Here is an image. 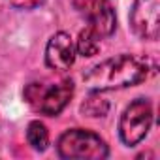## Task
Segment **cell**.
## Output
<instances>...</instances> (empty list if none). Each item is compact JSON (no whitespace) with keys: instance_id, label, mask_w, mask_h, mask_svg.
<instances>
[{"instance_id":"30bf717a","label":"cell","mask_w":160,"mask_h":160,"mask_svg":"<svg viewBox=\"0 0 160 160\" xmlns=\"http://www.w3.org/2000/svg\"><path fill=\"white\" fill-rule=\"evenodd\" d=\"M109 109V102L106 98L100 96L98 91H94L91 96H87V100L81 104V111L87 117H104Z\"/></svg>"},{"instance_id":"5b68a950","label":"cell","mask_w":160,"mask_h":160,"mask_svg":"<svg viewBox=\"0 0 160 160\" xmlns=\"http://www.w3.org/2000/svg\"><path fill=\"white\" fill-rule=\"evenodd\" d=\"M132 30L143 40H156L160 34V0H136L130 12Z\"/></svg>"},{"instance_id":"8992f818","label":"cell","mask_w":160,"mask_h":160,"mask_svg":"<svg viewBox=\"0 0 160 160\" xmlns=\"http://www.w3.org/2000/svg\"><path fill=\"white\" fill-rule=\"evenodd\" d=\"M73 6L89 19V27L94 28L100 38H108L115 32L117 17L106 0H73Z\"/></svg>"},{"instance_id":"52a82bcc","label":"cell","mask_w":160,"mask_h":160,"mask_svg":"<svg viewBox=\"0 0 160 160\" xmlns=\"http://www.w3.org/2000/svg\"><path fill=\"white\" fill-rule=\"evenodd\" d=\"M75 60V47L72 38L66 32H57L45 47V64L51 70L66 72L72 68Z\"/></svg>"},{"instance_id":"ba28073f","label":"cell","mask_w":160,"mask_h":160,"mask_svg":"<svg viewBox=\"0 0 160 160\" xmlns=\"http://www.w3.org/2000/svg\"><path fill=\"white\" fill-rule=\"evenodd\" d=\"M100 40L102 38L96 34V30L87 27V28H83L81 32H79L75 49H77V53L81 57H94L100 51Z\"/></svg>"},{"instance_id":"9c48e42d","label":"cell","mask_w":160,"mask_h":160,"mask_svg":"<svg viewBox=\"0 0 160 160\" xmlns=\"http://www.w3.org/2000/svg\"><path fill=\"white\" fill-rule=\"evenodd\" d=\"M27 141L32 149L45 151L49 145V132H47L45 124L40 121H32L28 124V130H27Z\"/></svg>"},{"instance_id":"6da1fadb","label":"cell","mask_w":160,"mask_h":160,"mask_svg":"<svg viewBox=\"0 0 160 160\" xmlns=\"http://www.w3.org/2000/svg\"><path fill=\"white\" fill-rule=\"evenodd\" d=\"M149 75V64L143 58L132 55H119L108 58L83 73V81L91 91H115L134 87L145 81Z\"/></svg>"},{"instance_id":"7a4b0ae2","label":"cell","mask_w":160,"mask_h":160,"mask_svg":"<svg viewBox=\"0 0 160 160\" xmlns=\"http://www.w3.org/2000/svg\"><path fill=\"white\" fill-rule=\"evenodd\" d=\"M57 151L58 156L66 160H102L109 154L106 141L98 134L83 128L66 130L58 138Z\"/></svg>"},{"instance_id":"277c9868","label":"cell","mask_w":160,"mask_h":160,"mask_svg":"<svg viewBox=\"0 0 160 160\" xmlns=\"http://www.w3.org/2000/svg\"><path fill=\"white\" fill-rule=\"evenodd\" d=\"M152 124V106L145 98L134 100L122 113L119 122V134L124 145L134 147L145 139Z\"/></svg>"},{"instance_id":"8fae6325","label":"cell","mask_w":160,"mask_h":160,"mask_svg":"<svg viewBox=\"0 0 160 160\" xmlns=\"http://www.w3.org/2000/svg\"><path fill=\"white\" fill-rule=\"evenodd\" d=\"M45 0H10V4L17 10H34L40 8Z\"/></svg>"},{"instance_id":"3957f363","label":"cell","mask_w":160,"mask_h":160,"mask_svg":"<svg viewBox=\"0 0 160 160\" xmlns=\"http://www.w3.org/2000/svg\"><path fill=\"white\" fill-rule=\"evenodd\" d=\"M73 96V83L70 79H64L55 85H43V83H30L25 89V100L34 111H40L43 115L55 117L58 115L68 102Z\"/></svg>"}]
</instances>
